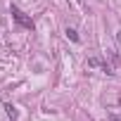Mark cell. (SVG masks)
Here are the masks:
<instances>
[{
	"mask_svg": "<svg viewBox=\"0 0 121 121\" xmlns=\"http://www.w3.org/2000/svg\"><path fill=\"white\" fill-rule=\"evenodd\" d=\"M64 33H67V38H71L74 43H78V33H76V29H71V26H67V31H64Z\"/></svg>",
	"mask_w": 121,
	"mask_h": 121,
	"instance_id": "obj_3",
	"label": "cell"
},
{
	"mask_svg": "<svg viewBox=\"0 0 121 121\" xmlns=\"http://www.w3.org/2000/svg\"><path fill=\"white\" fill-rule=\"evenodd\" d=\"M112 121H121V119H116V116H114V119H112Z\"/></svg>",
	"mask_w": 121,
	"mask_h": 121,
	"instance_id": "obj_6",
	"label": "cell"
},
{
	"mask_svg": "<svg viewBox=\"0 0 121 121\" xmlns=\"http://www.w3.org/2000/svg\"><path fill=\"white\" fill-rule=\"evenodd\" d=\"M12 17H14V22L19 24V26H24V29H29V31H33V19L31 17H26L17 5H12Z\"/></svg>",
	"mask_w": 121,
	"mask_h": 121,
	"instance_id": "obj_1",
	"label": "cell"
},
{
	"mask_svg": "<svg viewBox=\"0 0 121 121\" xmlns=\"http://www.w3.org/2000/svg\"><path fill=\"white\" fill-rule=\"evenodd\" d=\"M86 64H88V69H97V71H107L109 74V67H107V62L102 57H88Z\"/></svg>",
	"mask_w": 121,
	"mask_h": 121,
	"instance_id": "obj_2",
	"label": "cell"
},
{
	"mask_svg": "<svg viewBox=\"0 0 121 121\" xmlns=\"http://www.w3.org/2000/svg\"><path fill=\"white\" fill-rule=\"evenodd\" d=\"M116 38H119V43H121V31H119V33H116Z\"/></svg>",
	"mask_w": 121,
	"mask_h": 121,
	"instance_id": "obj_5",
	"label": "cell"
},
{
	"mask_svg": "<svg viewBox=\"0 0 121 121\" xmlns=\"http://www.w3.org/2000/svg\"><path fill=\"white\" fill-rule=\"evenodd\" d=\"M5 109H7V116H10V119L14 121V119H17V109H14L12 104H5Z\"/></svg>",
	"mask_w": 121,
	"mask_h": 121,
	"instance_id": "obj_4",
	"label": "cell"
}]
</instances>
